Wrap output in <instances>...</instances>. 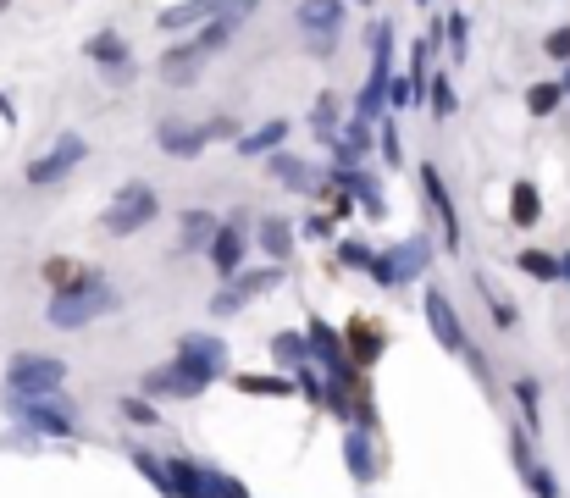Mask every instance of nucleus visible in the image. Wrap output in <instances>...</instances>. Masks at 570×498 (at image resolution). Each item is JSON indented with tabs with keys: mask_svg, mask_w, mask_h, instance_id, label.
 I'll return each instance as SVG.
<instances>
[{
	"mask_svg": "<svg viewBox=\"0 0 570 498\" xmlns=\"http://www.w3.org/2000/svg\"><path fill=\"white\" fill-rule=\"evenodd\" d=\"M515 404H521V415H526V432L543 427V404H537V382H532V377L515 382Z\"/></svg>",
	"mask_w": 570,
	"mask_h": 498,
	"instance_id": "7c9ffc66",
	"label": "nucleus"
},
{
	"mask_svg": "<svg viewBox=\"0 0 570 498\" xmlns=\"http://www.w3.org/2000/svg\"><path fill=\"white\" fill-rule=\"evenodd\" d=\"M89 61H100V67H111V83H122V78H133V56H128V45H122V34H95L89 39Z\"/></svg>",
	"mask_w": 570,
	"mask_h": 498,
	"instance_id": "dca6fc26",
	"label": "nucleus"
},
{
	"mask_svg": "<svg viewBox=\"0 0 570 498\" xmlns=\"http://www.w3.org/2000/svg\"><path fill=\"white\" fill-rule=\"evenodd\" d=\"M211 56V50L200 45V39H189V45H172L167 56H161V83H172V89H189L194 78H200V61Z\"/></svg>",
	"mask_w": 570,
	"mask_h": 498,
	"instance_id": "ddd939ff",
	"label": "nucleus"
},
{
	"mask_svg": "<svg viewBox=\"0 0 570 498\" xmlns=\"http://www.w3.org/2000/svg\"><path fill=\"white\" fill-rule=\"evenodd\" d=\"M299 393H305L310 404H321V399H327V382H321L310 366H299Z\"/></svg>",
	"mask_w": 570,
	"mask_h": 498,
	"instance_id": "37998d69",
	"label": "nucleus"
},
{
	"mask_svg": "<svg viewBox=\"0 0 570 498\" xmlns=\"http://www.w3.org/2000/svg\"><path fill=\"white\" fill-rule=\"evenodd\" d=\"M521 272H526V277H543V283H548V277H559V255H548V249H526V255H521Z\"/></svg>",
	"mask_w": 570,
	"mask_h": 498,
	"instance_id": "473e14b6",
	"label": "nucleus"
},
{
	"mask_svg": "<svg viewBox=\"0 0 570 498\" xmlns=\"http://www.w3.org/2000/svg\"><path fill=\"white\" fill-rule=\"evenodd\" d=\"M382 155H388V166H404V150H399V122L382 117Z\"/></svg>",
	"mask_w": 570,
	"mask_h": 498,
	"instance_id": "ea45409f",
	"label": "nucleus"
},
{
	"mask_svg": "<svg viewBox=\"0 0 570 498\" xmlns=\"http://www.w3.org/2000/svg\"><path fill=\"white\" fill-rule=\"evenodd\" d=\"M216 382V371H205V366H194V360H172V366H155V371H144V382L139 388L150 393V399H194V393H205Z\"/></svg>",
	"mask_w": 570,
	"mask_h": 498,
	"instance_id": "7ed1b4c3",
	"label": "nucleus"
},
{
	"mask_svg": "<svg viewBox=\"0 0 570 498\" xmlns=\"http://www.w3.org/2000/svg\"><path fill=\"white\" fill-rule=\"evenodd\" d=\"M543 216V200H537V183H515L510 189V222L515 227H532Z\"/></svg>",
	"mask_w": 570,
	"mask_h": 498,
	"instance_id": "a878e982",
	"label": "nucleus"
},
{
	"mask_svg": "<svg viewBox=\"0 0 570 498\" xmlns=\"http://www.w3.org/2000/svg\"><path fill=\"white\" fill-rule=\"evenodd\" d=\"M427 321H432V338H438L443 349H454V355H460V349H465V321L454 316V305H449V294H443V288H427Z\"/></svg>",
	"mask_w": 570,
	"mask_h": 498,
	"instance_id": "9b49d317",
	"label": "nucleus"
},
{
	"mask_svg": "<svg viewBox=\"0 0 570 498\" xmlns=\"http://www.w3.org/2000/svg\"><path fill=\"white\" fill-rule=\"evenodd\" d=\"M421 189H427V200H432V211H438V222H443V238H449V249L460 255V211H454V200H449V189H443V172L438 166H421Z\"/></svg>",
	"mask_w": 570,
	"mask_h": 498,
	"instance_id": "f8f14e48",
	"label": "nucleus"
},
{
	"mask_svg": "<svg viewBox=\"0 0 570 498\" xmlns=\"http://www.w3.org/2000/svg\"><path fill=\"white\" fill-rule=\"evenodd\" d=\"M84 155H89V144L78 139V133H61V139L50 144L45 155H34V161H28V183L39 189V183H56V178H67L72 166L84 161Z\"/></svg>",
	"mask_w": 570,
	"mask_h": 498,
	"instance_id": "0eeeda50",
	"label": "nucleus"
},
{
	"mask_svg": "<svg viewBox=\"0 0 570 498\" xmlns=\"http://www.w3.org/2000/svg\"><path fill=\"white\" fill-rule=\"evenodd\" d=\"M388 106H393V111L416 106V78H410V72H404V78H393V95H388Z\"/></svg>",
	"mask_w": 570,
	"mask_h": 498,
	"instance_id": "a19ab883",
	"label": "nucleus"
},
{
	"mask_svg": "<svg viewBox=\"0 0 570 498\" xmlns=\"http://www.w3.org/2000/svg\"><path fill=\"white\" fill-rule=\"evenodd\" d=\"M559 277H565V283H570V255H559Z\"/></svg>",
	"mask_w": 570,
	"mask_h": 498,
	"instance_id": "49530a36",
	"label": "nucleus"
},
{
	"mask_svg": "<svg viewBox=\"0 0 570 498\" xmlns=\"http://www.w3.org/2000/svg\"><path fill=\"white\" fill-rule=\"evenodd\" d=\"M277 283H283V266H266V272H238V277H227V288L211 299V310H216V316H233V310H244L255 294H272Z\"/></svg>",
	"mask_w": 570,
	"mask_h": 498,
	"instance_id": "6e6552de",
	"label": "nucleus"
},
{
	"mask_svg": "<svg viewBox=\"0 0 570 498\" xmlns=\"http://www.w3.org/2000/svg\"><path fill=\"white\" fill-rule=\"evenodd\" d=\"M6 410H12L23 427H34L39 438H72V415H67V410H50V404H39L34 393H6Z\"/></svg>",
	"mask_w": 570,
	"mask_h": 498,
	"instance_id": "1a4fd4ad",
	"label": "nucleus"
},
{
	"mask_svg": "<svg viewBox=\"0 0 570 498\" xmlns=\"http://www.w3.org/2000/svg\"><path fill=\"white\" fill-rule=\"evenodd\" d=\"M45 277H50L56 288H84V283H95V277H89V272H78L72 261H45Z\"/></svg>",
	"mask_w": 570,
	"mask_h": 498,
	"instance_id": "f704fd0d",
	"label": "nucleus"
},
{
	"mask_svg": "<svg viewBox=\"0 0 570 498\" xmlns=\"http://www.w3.org/2000/svg\"><path fill=\"white\" fill-rule=\"evenodd\" d=\"M272 360L299 371L310 360V332H277V338H272Z\"/></svg>",
	"mask_w": 570,
	"mask_h": 498,
	"instance_id": "b1692460",
	"label": "nucleus"
},
{
	"mask_svg": "<svg viewBox=\"0 0 570 498\" xmlns=\"http://www.w3.org/2000/svg\"><path fill=\"white\" fill-rule=\"evenodd\" d=\"M388 56H393V28L377 23L371 28V78L355 100V117H366V122H382V106H388V95H393V61Z\"/></svg>",
	"mask_w": 570,
	"mask_h": 498,
	"instance_id": "f257e3e1",
	"label": "nucleus"
},
{
	"mask_svg": "<svg viewBox=\"0 0 570 498\" xmlns=\"http://www.w3.org/2000/svg\"><path fill=\"white\" fill-rule=\"evenodd\" d=\"M261 249H266V255H277V261H283V255H294V222L266 216V222H261Z\"/></svg>",
	"mask_w": 570,
	"mask_h": 498,
	"instance_id": "bb28decb",
	"label": "nucleus"
},
{
	"mask_svg": "<svg viewBox=\"0 0 570 498\" xmlns=\"http://www.w3.org/2000/svg\"><path fill=\"white\" fill-rule=\"evenodd\" d=\"M344 344H349V360H355V366H377L382 360V327L366 321V316H355L349 332H344Z\"/></svg>",
	"mask_w": 570,
	"mask_h": 498,
	"instance_id": "2eb2a0df",
	"label": "nucleus"
},
{
	"mask_svg": "<svg viewBox=\"0 0 570 498\" xmlns=\"http://www.w3.org/2000/svg\"><path fill=\"white\" fill-rule=\"evenodd\" d=\"M61 382H67V366H61L56 355H12V366H6V388L12 393L45 399V393L61 388Z\"/></svg>",
	"mask_w": 570,
	"mask_h": 498,
	"instance_id": "423d86ee",
	"label": "nucleus"
},
{
	"mask_svg": "<svg viewBox=\"0 0 570 498\" xmlns=\"http://www.w3.org/2000/svg\"><path fill=\"white\" fill-rule=\"evenodd\" d=\"M344 465H349V476H355L360 487L377 476V460H371V443H366V427H349L344 432Z\"/></svg>",
	"mask_w": 570,
	"mask_h": 498,
	"instance_id": "6ab92c4d",
	"label": "nucleus"
},
{
	"mask_svg": "<svg viewBox=\"0 0 570 498\" xmlns=\"http://www.w3.org/2000/svg\"><path fill=\"white\" fill-rule=\"evenodd\" d=\"M543 50H548V56H559V61H570V28H554Z\"/></svg>",
	"mask_w": 570,
	"mask_h": 498,
	"instance_id": "c03bdc74",
	"label": "nucleus"
},
{
	"mask_svg": "<svg viewBox=\"0 0 570 498\" xmlns=\"http://www.w3.org/2000/svg\"><path fill=\"white\" fill-rule=\"evenodd\" d=\"M233 388L255 393V399H288L294 382H288V377H233Z\"/></svg>",
	"mask_w": 570,
	"mask_h": 498,
	"instance_id": "c756f323",
	"label": "nucleus"
},
{
	"mask_svg": "<svg viewBox=\"0 0 570 498\" xmlns=\"http://www.w3.org/2000/svg\"><path fill=\"white\" fill-rule=\"evenodd\" d=\"M310 122H316V139L338 144V100H333V95H321V100H316V111H310Z\"/></svg>",
	"mask_w": 570,
	"mask_h": 498,
	"instance_id": "2f4dec72",
	"label": "nucleus"
},
{
	"mask_svg": "<svg viewBox=\"0 0 570 498\" xmlns=\"http://www.w3.org/2000/svg\"><path fill=\"white\" fill-rule=\"evenodd\" d=\"M122 415H128L133 427H155V404H150V393H144V399H122Z\"/></svg>",
	"mask_w": 570,
	"mask_h": 498,
	"instance_id": "4c0bfd02",
	"label": "nucleus"
},
{
	"mask_svg": "<svg viewBox=\"0 0 570 498\" xmlns=\"http://www.w3.org/2000/svg\"><path fill=\"white\" fill-rule=\"evenodd\" d=\"M526 482H532V493H537V498H559L554 471H548V465H526Z\"/></svg>",
	"mask_w": 570,
	"mask_h": 498,
	"instance_id": "58836bf2",
	"label": "nucleus"
},
{
	"mask_svg": "<svg viewBox=\"0 0 570 498\" xmlns=\"http://www.w3.org/2000/svg\"><path fill=\"white\" fill-rule=\"evenodd\" d=\"M565 89H570V72H565Z\"/></svg>",
	"mask_w": 570,
	"mask_h": 498,
	"instance_id": "de8ad7c7",
	"label": "nucleus"
},
{
	"mask_svg": "<svg viewBox=\"0 0 570 498\" xmlns=\"http://www.w3.org/2000/svg\"><path fill=\"white\" fill-rule=\"evenodd\" d=\"M299 28L310 34V50H333L344 28V0H299Z\"/></svg>",
	"mask_w": 570,
	"mask_h": 498,
	"instance_id": "9d476101",
	"label": "nucleus"
},
{
	"mask_svg": "<svg viewBox=\"0 0 570 498\" xmlns=\"http://www.w3.org/2000/svg\"><path fill=\"white\" fill-rule=\"evenodd\" d=\"M216 233H222V222H216L211 211H189V216H183V249H211Z\"/></svg>",
	"mask_w": 570,
	"mask_h": 498,
	"instance_id": "393cba45",
	"label": "nucleus"
},
{
	"mask_svg": "<svg viewBox=\"0 0 570 498\" xmlns=\"http://www.w3.org/2000/svg\"><path fill=\"white\" fill-rule=\"evenodd\" d=\"M427 261H432V238L416 233V238H399L388 255H377V261H371V277L393 288V283H410V277H421V272H427Z\"/></svg>",
	"mask_w": 570,
	"mask_h": 498,
	"instance_id": "39448f33",
	"label": "nucleus"
},
{
	"mask_svg": "<svg viewBox=\"0 0 570 498\" xmlns=\"http://www.w3.org/2000/svg\"><path fill=\"white\" fill-rule=\"evenodd\" d=\"M178 355L222 377V338H211V332H189V338H183V344H178Z\"/></svg>",
	"mask_w": 570,
	"mask_h": 498,
	"instance_id": "4be33fe9",
	"label": "nucleus"
},
{
	"mask_svg": "<svg viewBox=\"0 0 570 498\" xmlns=\"http://www.w3.org/2000/svg\"><path fill=\"white\" fill-rule=\"evenodd\" d=\"M559 95H565V83H537L532 95H526V111H532V117H548V111L559 106Z\"/></svg>",
	"mask_w": 570,
	"mask_h": 498,
	"instance_id": "72a5a7b5",
	"label": "nucleus"
},
{
	"mask_svg": "<svg viewBox=\"0 0 570 498\" xmlns=\"http://www.w3.org/2000/svg\"><path fill=\"white\" fill-rule=\"evenodd\" d=\"M133 465H139V471L150 476V482L161 487V493H167V498H178V482H172V465H167V460H155V454L133 449Z\"/></svg>",
	"mask_w": 570,
	"mask_h": 498,
	"instance_id": "c85d7f7f",
	"label": "nucleus"
},
{
	"mask_svg": "<svg viewBox=\"0 0 570 498\" xmlns=\"http://www.w3.org/2000/svg\"><path fill=\"white\" fill-rule=\"evenodd\" d=\"M338 183H344L349 194H355L360 205H366V216H388V200H382V189H377V178H366V172H355V166H338Z\"/></svg>",
	"mask_w": 570,
	"mask_h": 498,
	"instance_id": "a211bd4d",
	"label": "nucleus"
},
{
	"mask_svg": "<svg viewBox=\"0 0 570 498\" xmlns=\"http://www.w3.org/2000/svg\"><path fill=\"white\" fill-rule=\"evenodd\" d=\"M443 39H449L454 61H460V56H465V17H460V12H449V23H443Z\"/></svg>",
	"mask_w": 570,
	"mask_h": 498,
	"instance_id": "79ce46f5",
	"label": "nucleus"
},
{
	"mask_svg": "<svg viewBox=\"0 0 570 498\" xmlns=\"http://www.w3.org/2000/svg\"><path fill=\"white\" fill-rule=\"evenodd\" d=\"M117 310V299L106 294L100 283H84V288H56V299L45 305V321L50 327H89L95 316Z\"/></svg>",
	"mask_w": 570,
	"mask_h": 498,
	"instance_id": "f03ea898",
	"label": "nucleus"
},
{
	"mask_svg": "<svg viewBox=\"0 0 570 498\" xmlns=\"http://www.w3.org/2000/svg\"><path fill=\"white\" fill-rule=\"evenodd\" d=\"M211 266L222 277H238V266H244V227H238V216L211 238Z\"/></svg>",
	"mask_w": 570,
	"mask_h": 498,
	"instance_id": "f3484780",
	"label": "nucleus"
},
{
	"mask_svg": "<svg viewBox=\"0 0 570 498\" xmlns=\"http://www.w3.org/2000/svg\"><path fill=\"white\" fill-rule=\"evenodd\" d=\"M454 106H460V100H454V83H449V78H432V117L449 122Z\"/></svg>",
	"mask_w": 570,
	"mask_h": 498,
	"instance_id": "c9c22d12",
	"label": "nucleus"
},
{
	"mask_svg": "<svg viewBox=\"0 0 570 498\" xmlns=\"http://www.w3.org/2000/svg\"><path fill=\"white\" fill-rule=\"evenodd\" d=\"M333 233V216H305V238H327Z\"/></svg>",
	"mask_w": 570,
	"mask_h": 498,
	"instance_id": "a18cd8bd",
	"label": "nucleus"
},
{
	"mask_svg": "<svg viewBox=\"0 0 570 498\" xmlns=\"http://www.w3.org/2000/svg\"><path fill=\"white\" fill-rule=\"evenodd\" d=\"M172 482H178V498H222L216 493V471H200L189 460H172Z\"/></svg>",
	"mask_w": 570,
	"mask_h": 498,
	"instance_id": "aec40b11",
	"label": "nucleus"
},
{
	"mask_svg": "<svg viewBox=\"0 0 570 498\" xmlns=\"http://www.w3.org/2000/svg\"><path fill=\"white\" fill-rule=\"evenodd\" d=\"M266 172H272L277 183H288V189H316V178L305 172V161H299V155H288V150L266 155Z\"/></svg>",
	"mask_w": 570,
	"mask_h": 498,
	"instance_id": "5701e85b",
	"label": "nucleus"
},
{
	"mask_svg": "<svg viewBox=\"0 0 570 498\" xmlns=\"http://www.w3.org/2000/svg\"><path fill=\"white\" fill-rule=\"evenodd\" d=\"M155 139H161L167 155H183V161H189V155H200L205 144H211V128H189L183 117H161L155 122Z\"/></svg>",
	"mask_w": 570,
	"mask_h": 498,
	"instance_id": "4468645a",
	"label": "nucleus"
},
{
	"mask_svg": "<svg viewBox=\"0 0 570 498\" xmlns=\"http://www.w3.org/2000/svg\"><path fill=\"white\" fill-rule=\"evenodd\" d=\"M338 255H344V266H349V272H371V261H377V249H366L360 238H349V244L338 249Z\"/></svg>",
	"mask_w": 570,
	"mask_h": 498,
	"instance_id": "e433bc0d",
	"label": "nucleus"
},
{
	"mask_svg": "<svg viewBox=\"0 0 570 498\" xmlns=\"http://www.w3.org/2000/svg\"><path fill=\"white\" fill-rule=\"evenodd\" d=\"M227 0H183V6H172V12H161V28L167 34H178V28H194V23H211L216 12H222Z\"/></svg>",
	"mask_w": 570,
	"mask_h": 498,
	"instance_id": "412c9836",
	"label": "nucleus"
},
{
	"mask_svg": "<svg viewBox=\"0 0 570 498\" xmlns=\"http://www.w3.org/2000/svg\"><path fill=\"white\" fill-rule=\"evenodd\" d=\"M144 222H155V189H150V183H122L117 200L100 211V227H106V233H117V238L139 233Z\"/></svg>",
	"mask_w": 570,
	"mask_h": 498,
	"instance_id": "20e7f679",
	"label": "nucleus"
},
{
	"mask_svg": "<svg viewBox=\"0 0 570 498\" xmlns=\"http://www.w3.org/2000/svg\"><path fill=\"white\" fill-rule=\"evenodd\" d=\"M283 139H288V122L277 117V122H266V128L244 133V139H238V150H244V155H266V150H283Z\"/></svg>",
	"mask_w": 570,
	"mask_h": 498,
	"instance_id": "cd10ccee",
	"label": "nucleus"
}]
</instances>
